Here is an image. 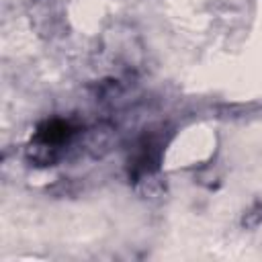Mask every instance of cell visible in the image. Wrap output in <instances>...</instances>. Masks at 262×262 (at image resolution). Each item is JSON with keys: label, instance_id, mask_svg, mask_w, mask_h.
I'll return each instance as SVG.
<instances>
[{"label": "cell", "instance_id": "obj_1", "mask_svg": "<svg viewBox=\"0 0 262 262\" xmlns=\"http://www.w3.org/2000/svg\"><path fill=\"white\" fill-rule=\"evenodd\" d=\"M70 135H72L70 123L59 121V119H51V121H45L37 129L35 139H37V143L43 149H57V145H61L63 141H68Z\"/></svg>", "mask_w": 262, "mask_h": 262}]
</instances>
